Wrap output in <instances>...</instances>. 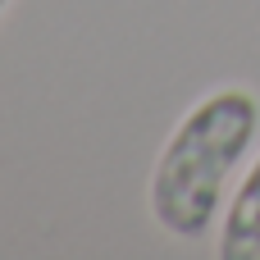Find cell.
I'll return each mask as SVG.
<instances>
[{"label": "cell", "instance_id": "3", "mask_svg": "<svg viewBox=\"0 0 260 260\" xmlns=\"http://www.w3.org/2000/svg\"><path fill=\"white\" fill-rule=\"evenodd\" d=\"M5 5H9V0H0V14H5Z\"/></svg>", "mask_w": 260, "mask_h": 260}, {"label": "cell", "instance_id": "2", "mask_svg": "<svg viewBox=\"0 0 260 260\" xmlns=\"http://www.w3.org/2000/svg\"><path fill=\"white\" fill-rule=\"evenodd\" d=\"M215 251L219 260H260V155L247 165V174L238 178V187L219 215Z\"/></svg>", "mask_w": 260, "mask_h": 260}, {"label": "cell", "instance_id": "1", "mask_svg": "<svg viewBox=\"0 0 260 260\" xmlns=\"http://www.w3.org/2000/svg\"><path fill=\"white\" fill-rule=\"evenodd\" d=\"M260 137V96L251 87L206 91L169 133L155 155L146 206L151 219L178 238L201 242L219 229V215L233 197V178L251 160Z\"/></svg>", "mask_w": 260, "mask_h": 260}]
</instances>
